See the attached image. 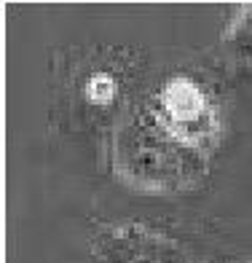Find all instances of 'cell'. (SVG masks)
<instances>
[{
  "instance_id": "6da1fadb",
  "label": "cell",
  "mask_w": 252,
  "mask_h": 263,
  "mask_svg": "<svg viewBox=\"0 0 252 263\" xmlns=\"http://www.w3.org/2000/svg\"><path fill=\"white\" fill-rule=\"evenodd\" d=\"M113 166L124 183L153 194H180L209 172L207 151L180 140L153 110L134 113L115 129Z\"/></svg>"
},
{
  "instance_id": "7a4b0ae2",
  "label": "cell",
  "mask_w": 252,
  "mask_h": 263,
  "mask_svg": "<svg viewBox=\"0 0 252 263\" xmlns=\"http://www.w3.org/2000/svg\"><path fill=\"white\" fill-rule=\"evenodd\" d=\"M153 113L172 135L201 151H207L218 135V113L207 89L188 76H175L164 83V89L159 91V107Z\"/></svg>"
},
{
  "instance_id": "3957f363",
  "label": "cell",
  "mask_w": 252,
  "mask_h": 263,
  "mask_svg": "<svg viewBox=\"0 0 252 263\" xmlns=\"http://www.w3.org/2000/svg\"><path fill=\"white\" fill-rule=\"evenodd\" d=\"M91 253L100 263H188L175 239L140 223L100 229L91 239Z\"/></svg>"
},
{
  "instance_id": "277c9868",
  "label": "cell",
  "mask_w": 252,
  "mask_h": 263,
  "mask_svg": "<svg viewBox=\"0 0 252 263\" xmlns=\"http://www.w3.org/2000/svg\"><path fill=\"white\" fill-rule=\"evenodd\" d=\"M223 51L236 65L252 62V3L242 6L223 35Z\"/></svg>"
},
{
  "instance_id": "5b68a950",
  "label": "cell",
  "mask_w": 252,
  "mask_h": 263,
  "mask_svg": "<svg viewBox=\"0 0 252 263\" xmlns=\"http://www.w3.org/2000/svg\"><path fill=\"white\" fill-rule=\"evenodd\" d=\"M115 91H118V83L110 73H97L91 76L89 83H86V97L94 102V105H107L115 100Z\"/></svg>"
},
{
  "instance_id": "8992f818",
  "label": "cell",
  "mask_w": 252,
  "mask_h": 263,
  "mask_svg": "<svg viewBox=\"0 0 252 263\" xmlns=\"http://www.w3.org/2000/svg\"><path fill=\"white\" fill-rule=\"evenodd\" d=\"M249 263H252V260H249Z\"/></svg>"
}]
</instances>
